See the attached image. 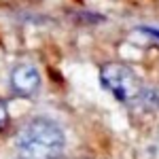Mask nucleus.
Segmentation results:
<instances>
[{"label":"nucleus","instance_id":"39448f33","mask_svg":"<svg viewBox=\"0 0 159 159\" xmlns=\"http://www.w3.org/2000/svg\"><path fill=\"white\" fill-rule=\"evenodd\" d=\"M140 32H147L148 36H155V38H159V30H153V28H140Z\"/></svg>","mask_w":159,"mask_h":159},{"label":"nucleus","instance_id":"f257e3e1","mask_svg":"<svg viewBox=\"0 0 159 159\" xmlns=\"http://www.w3.org/2000/svg\"><path fill=\"white\" fill-rule=\"evenodd\" d=\"M15 144L24 157L30 159H57L66 147V134L60 123L47 117H34L21 125Z\"/></svg>","mask_w":159,"mask_h":159},{"label":"nucleus","instance_id":"423d86ee","mask_svg":"<svg viewBox=\"0 0 159 159\" xmlns=\"http://www.w3.org/2000/svg\"><path fill=\"white\" fill-rule=\"evenodd\" d=\"M15 159H30V157H24V155H21V157H15Z\"/></svg>","mask_w":159,"mask_h":159},{"label":"nucleus","instance_id":"7ed1b4c3","mask_svg":"<svg viewBox=\"0 0 159 159\" xmlns=\"http://www.w3.org/2000/svg\"><path fill=\"white\" fill-rule=\"evenodd\" d=\"M11 87L17 96H34L40 89V72L32 64H17L11 70Z\"/></svg>","mask_w":159,"mask_h":159},{"label":"nucleus","instance_id":"20e7f679","mask_svg":"<svg viewBox=\"0 0 159 159\" xmlns=\"http://www.w3.org/2000/svg\"><path fill=\"white\" fill-rule=\"evenodd\" d=\"M7 125H9V110H7L4 100H0V132L7 129Z\"/></svg>","mask_w":159,"mask_h":159},{"label":"nucleus","instance_id":"f03ea898","mask_svg":"<svg viewBox=\"0 0 159 159\" xmlns=\"http://www.w3.org/2000/svg\"><path fill=\"white\" fill-rule=\"evenodd\" d=\"M100 85L108 93H112V98L119 100L121 104H142L148 91L142 85L140 76L132 68H127L125 64H117V61H110V64L102 66Z\"/></svg>","mask_w":159,"mask_h":159}]
</instances>
